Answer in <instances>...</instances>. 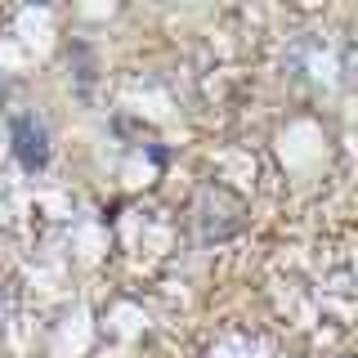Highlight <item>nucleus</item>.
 I'll return each mask as SVG.
<instances>
[{"mask_svg": "<svg viewBox=\"0 0 358 358\" xmlns=\"http://www.w3.org/2000/svg\"><path fill=\"white\" fill-rule=\"evenodd\" d=\"M14 152H18V162L27 166V171H41V166L50 162V148H45V130H41L31 117H18V121H14Z\"/></svg>", "mask_w": 358, "mask_h": 358, "instance_id": "nucleus-1", "label": "nucleus"}]
</instances>
